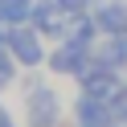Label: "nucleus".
<instances>
[{"mask_svg":"<svg viewBox=\"0 0 127 127\" xmlns=\"http://www.w3.org/2000/svg\"><path fill=\"white\" fill-rule=\"evenodd\" d=\"M8 49H12V58L21 62V66H41L45 62V49H41V29H29V25H21V29H12L8 33Z\"/></svg>","mask_w":127,"mask_h":127,"instance_id":"nucleus-1","label":"nucleus"},{"mask_svg":"<svg viewBox=\"0 0 127 127\" xmlns=\"http://www.w3.org/2000/svg\"><path fill=\"white\" fill-rule=\"evenodd\" d=\"M62 119V102L53 90H45V86H37L33 94H29V127H53Z\"/></svg>","mask_w":127,"mask_h":127,"instance_id":"nucleus-2","label":"nucleus"},{"mask_svg":"<svg viewBox=\"0 0 127 127\" xmlns=\"http://www.w3.org/2000/svg\"><path fill=\"white\" fill-rule=\"evenodd\" d=\"M66 21H70V12L62 8L58 0H37L33 4V25L45 37H66Z\"/></svg>","mask_w":127,"mask_h":127,"instance_id":"nucleus-3","label":"nucleus"},{"mask_svg":"<svg viewBox=\"0 0 127 127\" xmlns=\"http://www.w3.org/2000/svg\"><path fill=\"white\" fill-rule=\"evenodd\" d=\"M74 111H78V127H115V107H111L107 98L82 94Z\"/></svg>","mask_w":127,"mask_h":127,"instance_id":"nucleus-4","label":"nucleus"},{"mask_svg":"<svg viewBox=\"0 0 127 127\" xmlns=\"http://www.w3.org/2000/svg\"><path fill=\"white\" fill-rule=\"evenodd\" d=\"M82 86H86V94H94V98H115L119 94V78H115V66H102V62H94L90 70L82 74Z\"/></svg>","mask_w":127,"mask_h":127,"instance_id":"nucleus-5","label":"nucleus"},{"mask_svg":"<svg viewBox=\"0 0 127 127\" xmlns=\"http://www.w3.org/2000/svg\"><path fill=\"white\" fill-rule=\"evenodd\" d=\"M49 66L58 70V74H78V78H82L86 70H90V62H86V49H82V45H70V41H66V45L49 58Z\"/></svg>","mask_w":127,"mask_h":127,"instance_id":"nucleus-6","label":"nucleus"},{"mask_svg":"<svg viewBox=\"0 0 127 127\" xmlns=\"http://www.w3.org/2000/svg\"><path fill=\"white\" fill-rule=\"evenodd\" d=\"M94 21H98V33L123 37V33H127V4H119V0H102V12H94Z\"/></svg>","mask_w":127,"mask_h":127,"instance_id":"nucleus-7","label":"nucleus"},{"mask_svg":"<svg viewBox=\"0 0 127 127\" xmlns=\"http://www.w3.org/2000/svg\"><path fill=\"white\" fill-rule=\"evenodd\" d=\"M94 29H98V21H94V17H86V12H70V21H66V37H62V41L90 49V41H94Z\"/></svg>","mask_w":127,"mask_h":127,"instance_id":"nucleus-8","label":"nucleus"},{"mask_svg":"<svg viewBox=\"0 0 127 127\" xmlns=\"http://www.w3.org/2000/svg\"><path fill=\"white\" fill-rule=\"evenodd\" d=\"M25 17H33V4H29V0H0V21L21 25Z\"/></svg>","mask_w":127,"mask_h":127,"instance_id":"nucleus-9","label":"nucleus"},{"mask_svg":"<svg viewBox=\"0 0 127 127\" xmlns=\"http://www.w3.org/2000/svg\"><path fill=\"white\" fill-rule=\"evenodd\" d=\"M12 78H17V58L8 45H0V86H8Z\"/></svg>","mask_w":127,"mask_h":127,"instance_id":"nucleus-10","label":"nucleus"},{"mask_svg":"<svg viewBox=\"0 0 127 127\" xmlns=\"http://www.w3.org/2000/svg\"><path fill=\"white\" fill-rule=\"evenodd\" d=\"M111 107H115V119H119V123H127V90H119L115 98H111Z\"/></svg>","mask_w":127,"mask_h":127,"instance_id":"nucleus-11","label":"nucleus"},{"mask_svg":"<svg viewBox=\"0 0 127 127\" xmlns=\"http://www.w3.org/2000/svg\"><path fill=\"white\" fill-rule=\"evenodd\" d=\"M62 8L66 12H86V4H90V0H58Z\"/></svg>","mask_w":127,"mask_h":127,"instance_id":"nucleus-12","label":"nucleus"}]
</instances>
